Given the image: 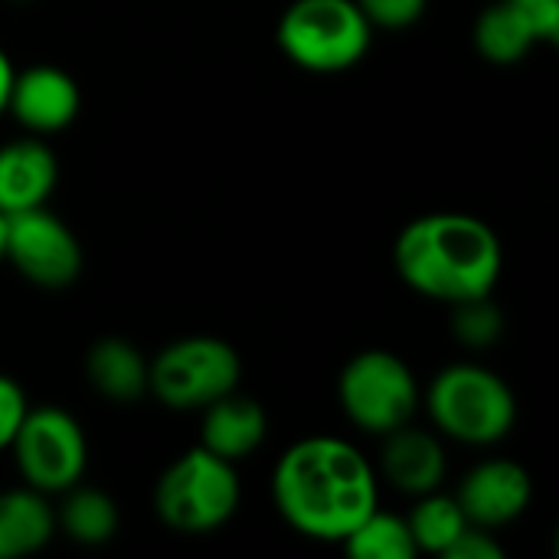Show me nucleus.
Segmentation results:
<instances>
[{
  "instance_id": "23",
  "label": "nucleus",
  "mask_w": 559,
  "mask_h": 559,
  "mask_svg": "<svg viewBox=\"0 0 559 559\" xmlns=\"http://www.w3.org/2000/svg\"><path fill=\"white\" fill-rule=\"evenodd\" d=\"M26 396L20 390V383L7 373H0V452L10 449L23 416H26Z\"/></svg>"
},
{
  "instance_id": "9",
  "label": "nucleus",
  "mask_w": 559,
  "mask_h": 559,
  "mask_svg": "<svg viewBox=\"0 0 559 559\" xmlns=\"http://www.w3.org/2000/svg\"><path fill=\"white\" fill-rule=\"evenodd\" d=\"M3 262H10L29 285L66 288L82 272V249L56 213L33 206L7 216Z\"/></svg>"
},
{
  "instance_id": "2",
  "label": "nucleus",
  "mask_w": 559,
  "mask_h": 559,
  "mask_svg": "<svg viewBox=\"0 0 559 559\" xmlns=\"http://www.w3.org/2000/svg\"><path fill=\"white\" fill-rule=\"evenodd\" d=\"M393 265L413 292L459 305L495 292L504 252L485 219L472 213H426L396 236Z\"/></svg>"
},
{
  "instance_id": "8",
  "label": "nucleus",
  "mask_w": 559,
  "mask_h": 559,
  "mask_svg": "<svg viewBox=\"0 0 559 559\" xmlns=\"http://www.w3.org/2000/svg\"><path fill=\"white\" fill-rule=\"evenodd\" d=\"M10 449L26 488L43 495H62L79 485L88 465L85 432L75 416L59 406L26 409Z\"/></svg>"
},
{
  "instance_id": "25",
  "label": "nucleus",
  "mask_w": 559,
  "mask_h": 559,
  "mask_svg": "<svg viewBox=\"0 0 559 559\" xmlns=\"http://www.w3.org/2000/svg\"><path fill=\"white\" fill-rule=\"evenodd\" d=\"M442 557L445 559H501L504 557V550H501V544H498L485 527L468 524Z\"/></svg>"
},
{
  "instance_id": "11",
  "label": "nucleus",
  "mask_w": 559,
  "mask_h": 559,
  "mask_svg": "<svg viewBox=\"0 0 559 559\" xmlns=\"http://www.w3.org/2000/svg\"><path fill=\"white\" fill-rule=\"evenodd\" d=\"M79 85L59 66H29L13 75L7 111L33 134H56L79 115Z\"/></svg>"
},
{
  "instance_id": "27",
  "label": "nucleus",
  "mask_w": 559,
  "mask_h": 559,
  "mask_svg": "<svg viewBox=\"0 0 559 559\" xmlns=\"http://www.w3.org/2000/svg\"><path fill=\"white\" fill-rule=\"evenodd\" d=\"M3 236H7V216L0 213V262H3Z\"/></svg>"
},
{
  "instance_id": "26",
  "label": "nucleus",
  "mask_w": 559,
  "mask_h": 559,
  "mask_svg": "<svg viewBox=\"0 0 559 559\" xmlns=\"http://www.w3.org/2000/svg\"><path fill=\"white\" fill-rule=\"evenodd\" d=\"M13 75H16V69H13V62H10V56L0 49V115L7 111V102H10V88H13Z\"/></svg>"
},
{
  "instance_id": "19",
  "label": "nucleus",
  "mask_w": 559,
  "mask_h": 559,
  "mask_svg": "<svg viewBox=\"0 0 559 559\" xmlns=\"http://www.w3.org/2000/svg\"><path fill=\"white\" fill-rule=\"evenodd\" d=\"M406 524H409V534H413V544L419 554H439L442 557L455 544V537L468 527V518L455 498L429 491V495H419Z\"/></svg>"
},
{
  "instance_id": "4",
  "label": "nucleus",
  "mask_w": 559,
  "mask_h": 559,
  "mask_svg": "<svg viewBox=\"0 0 559 559\" xmlns=\"http://www.w3.org/2000/svg\"><path fill=\"white\" fill-rule=\"evenodd\" d=\"M236 465L206 452L203 445L174 459L154 488V511L160 524L177 534H213L239 511Z\"/></svg>"
},
{
  "instance_id": "12",
  "label": "nucleus",
  "mask_w": 559,
  "mask_h": 559,
  "mask_svg": "<svg viewBox=\"0 0 559 559\" xmlns=\"http://www.w3.org/2000/svg\"><path fill=\"white\" fill-rule=\"evenodd\" d=\"M380 472L403 495L419 498V495L439 491L445 478V449L432 432L413 429L406 423L383 436Z\"/></svg>"
},
{
  "instance_id": "24",
  "label": "nucleus",
  "mask_w": 559,
  "mask_h": 559,
  "mask_svg": "<svg viewBox=\"0 0 559 559\" xmlns=\"http://www.w3.org/2000/svg\"><path fill=\"white\" fill-rule=\"evenodd\" d=\"M521 16L527 20L537 43L559 39V0H514Z\"/></svg>"
},
{
  "instance_id": "13",
  "label": "nucleus",
  "mask_w": 559,
  "mask_h": 559,
  "mask_svg": "<svg viewBox=\"0 0 559 559\" xmlns=\"http://www.w3.org/2000/svg\"><path fill=\"white\" fill-rule=\"evenodd\" d=\"M59 177L56 154L36 141L20 138L0 147V213H20L33 206H46Z\"/></svg>"
},
{
  "instance_id": "10",
  "label": "nucleus",
  "mask_w": 559,
  "mask_h": 559,
  "mask_svg": "<svg viewBox=\"0 0 559 559\" xmlns=\"http://www.w3.org/2000/svg\"><path fill=\"white\" fill-rule=\"evenodd\" d=\"M531 498H534V481L527 468L511 459H488L475 465L455 495L468 524L485 531L514 524L531 508Z\"/></svg>"
},
{
  "instance_id": "17",
  "label": "nucleus",
  "mask_w": 559,
  "mask_h": 559,
  "mask_svg": "<svg viewBox=\"0 0 559 559\" xmlns=\"http://www.w3.org/2000/svg\"><path fill=\"white\" fill-rule=\"evenodd\" d=\"M472 36H475V49L495 66H514L537 46L514 0H495L491 7H485L481 16L475 20Z\"/></svg>"
},
{
  "instance_id": "3",
  "label": "nucleus",
  "mask_w": 559,
  "mask_h": 559,
  "mask_svg": "<svg viewBox=\"0 0 559 559\" xmlns=\"http://www.w3.org/2000/svg\"><path fill=\"white\" fill-rule=\"evenodd\" d=\"M426 409L439 432L465 445H495L511 436L518 400L511 386L488 367L452 364L436 373Z\"/></svg>"
},
{
  "instance_id": "7",
  "label": "nucleus",
  "mask_w": 559,
  "mask_h": 559,
  "mask_svg": "<svg viewBox=\"0 0 559 559\" xmlns=\"http://www.w3.org/2000/svg\"><path fill=\"white\" fill-rule=\"evenodd\" d=\"M337 403L360 432L386 436L413 419L419 383L403 357L390 350H360L337 377Z\"/></svg>"
},
{
  "instance_id": "5",
  "label": "nucleus",
  "mask_w": 559,
  "mask_h": 559,
  "mask_svg": "<svg viewBox=\"0 0 559 559\" xmlns=\"http://www.w3.org/2000/svg\"><path fill=\"white\" fill-rule=\"evenodd\" d=\"M373 39L357 0H292L278 20L282 52L308 72L334 75L354 69Z\"/></svg>"
},
{
  "instance_id": "21",
  "label": "nucleus",
  "mask_w": 559,
  "mask_h": 559,
  "mask_svg": "<svg viewBox=\"0 0 559 559\" xmlns=\"http://www.w3.org/2000/svg\"><path fill=\"white\" fill-rule=\"evenodd\" d=\"M452 334L465 344V347H491L501 334H504V318L498 311V305L491 301V295L481 298H468L452 305Z\"/></svg>"
},
{
  "instance_id": "16",
  "label": "nucleus",
  "mask_w": 559,
  "mask_h": 559,
  "mask_svg": "<svg viewBox=\"0 0 559 559\" xmlns=\"http://www.w3.org/2000/svg\"><path fill=\"white\" fill-rule=\"evenodd\" d=\"M56 534V514L43 491L16 488L0 495V559L29 557Z\"/></svg>"
},
{
  "instance_id": "1",
  "label": "nucleus",
  "mask_w": 559,
  "mask_h": 559,
  "mask_svg": "<svg viewBox=\"0 0 559 559\" xmlns=\"http://www.w3.org/2000/svg\"><path fill=\"white\" fill-rule=\"evenodd\" d=\"M377 498L373 465L334 436L288 445L272 475V501L282 521L321 544H341L377 508Z\"/></svg>"
},
{
  "instance_id": "15",
  "label": "nucleus",
  "mask_w": 559,
  "mask_h": 559,
  "mask_svg": "<svg viewBox=\"0 0 559 559\" xmlns=\"http://www.w3.org/2000/svg\"><path fill=\"white\" fill-rule=\"evenodd\" d=\"M147 364L144 354L124 337H102L85 357L88 383L111 403H134L147 393Z\"/></svg>"
},
{
  "instance_id": "18",
  "label": "nucleus",
  "mask_w": 559,
  "mask_h": 559,
  "mask_svg": "<svg viewBox=\"0 0 559 559\" xmlns=\"http://www.w3.org/2000/svg\"><path fill=\"white\" fill-rule=\"evenodd\" d=\"M66 501L56 514V524L72 544L102 547L118 534V504L98 488H66Z\"/></svg>"
},
{
  "instance_id": "22",
  "label": "nucleus",
  "mask_w": 559,
  "mask_h": 559,
  "mask_svg": "<svg viewBox=\"0 0 559 559\" xmlns=\"http://www.w3.org/2000/svg\"><path fill=\"white\" fill-rule=\"evenodd\" d=\"M370 26L380 29H406L423 20L429 0H357Z\"/></svg>"
},
{
  "instance_id": "14",
  "label": "nucleus",
  "mask_w": 559,
  "mask_h": 559,
  "mask_svg": "<svg viewBox=\"0 0 559 559\" xmlns=\"http://www.w3.org/2000/svg\"><path fill=\"white\" fill-rule=\"evenodd\" d=\"M269 432V416L259 400L242 396V393H226L203 406V429H200V445L226 462H242L249 459Z\"/></svg>"
},
{
  "instance_id": "6",
  "label": "nucleus",
  "mask_w": 559,
  "mask_h": 559,
  "mask_svg": "<svg viewBox=\"0 0 559 559\" xmlns=\"http://www.w3.org/2000/svg\"><path fill=\"white\" fill-rule=\"evenodd\" d=\"M242 377V360L219 337H180L147 364V393L177 413L203 409L233 393Z\"/></svg>"
},
{
  "instance_id": "20",
  "label": "nucleus",
  "mask_w": 559,
  "mask_h": 559,
  "mask_svg": "<svg viewBox=\"0 0 559 559\" xmlns=\"http://www.w3.org/2000/svg\"><path fill=\"white\" fill-rule=\"evenodd\" d=\"M344 554L354 559H413L419 550L413 544L406 518L373 508L344 540Z\"/></svg>"
}]
</instances>
